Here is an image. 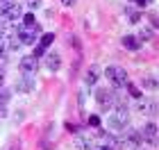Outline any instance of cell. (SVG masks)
<instances>
[{"label":"cell","mask_w":159,"mask_h":150,"mask_svg":"<svg viewBox=\"0 0 159 150\" xmlns=\"http://www.w3.org/2000/svg\"><path fill=\"white\" fill-rule=\"evenodd\" d=\"M107 77L111 80L114 87H125V84L129 82L125 68H120V66H109V68H107Z\"/></svg>","instance_id":"cell-1"},{"label":"cell","mask_w":159,"mask_h":150,"mask_svg":"<svg viewBox=\"0 0 159 150\" xmlns=\"http://www.w3.org/2000/svg\"><path fill=\"white\" fill-rule=\"evenodd\" d=\"M125 123H127V107H120L109 118V127H114V130H125Z\"/></svg>","instance_id":"cell-2"},{"label":"cell","mask_w":159,"mask_h":150,"mask_svg":"<svg viewBox=\"0 0 159 150\" xmlns=\"http://www.w3.org/2000/svg\"><path fill=\"white\" fill-rule=\"evenodd\" d=\"M96 102L102 107V109H109V107H114V91L98 89V91H96Z\"/></svg>","instance_id":"cell-3"},{"label":"cell","mask_w":159,"mask_h":150,"mask_svg":"<svg viewBox=\"0 0 159 150\" xmlns=\"http://www.w3.org/2000/svg\"><path fill=\"white\" fill-rule=\"evenodd\" d=\"M39 68V59H34L32 55H27L20 59V70H23V75H34Z\"/></svg>","instance_id":"cell-4"},{"label":"cell","mask_w":159,"mask_h":150,"mask_svg":"<svg viewBox=\"0 0 159 150\" xmlns=\"http://www.w3.org/2000/svg\"><path fill=\"white\" fill-rule=\"evenodd\" d=\"M139 137H141V141L155 143V141H157V125H155V123H148V125H143V130L139 132Z\"/></svg>","instance_id":"cell-5"},{"label":"cell","mask_w":159,"mask_h":150,"mask_svg":"<svg viewBox=\"0 0 159 150\" xmlns=\"http://www.w3.org/2000/svg\"><path fill=\"white\" fill-rule=\"evenodd\" d=\"M16 91H20V93H30V91H34V77L32 75H23L16 82Z\"/></svg>","instance_id":"cell-6"},{"label":"cell","mask_w":159,"mask_h":150,"mask_svg":"<svg viewBox=\"0 0 159 150\" xmlns=\"http://www.w3.org/2000/svg\"><path fill=\"white\" fill-rule=\"evenodd\" d=\"M46 66H48L50 70H59V68H61V57H59V52H50V55L46 57Z\"/></svg>","instance_id":"cell-7"},{"label":"cell","mask_w":159,"mask_h":150,"mask_svg":"<svg viewBox=\"0 0 159 150\" xmlns=\"http://www.w3.org/2000/svg\"><path fill=\"white\" fill-rule=\"evenodd\" d=\"M18 41H20V43H25V46H34V43H37V37H34L32 32H27V30L20 27V30H18Z\"/></svg>","instance_id":"cell-8"},{"label":"cell","mask_w":159,"mask_h":150,"mask_svg":"<svg viewBox=\"0 0 159 150\" xmlns=\"http://www.w3.org/2000/svg\"><path fill=\"white\" fill-rule=\"evenodd\" d=\"M123 48H127V50H139V48H141V41L136 39V37H123Z\"/></svg>","instance_id":"cell-9"},{"label":"cell","mask_w":159,"mask_h":150,"mask_svg":"<svg viewBox=\"0 0 159 150\" xmlns=\"http://www.w3.org/2000/svg\"><path fill=\"white\" fill-rule=\"evenodd\" d=\"M84 82L89 84V87H93V84L98 82V66H91L89 70H86V77H84Z\"/></svg>","instance_id":"cell-10"},{"label":"cell","mask_w":159,"mask_h":150,"mask_svg":"<svg viewBox=\"0 0 159 150\" xmlns=\"http://www.w3.org/2000/svg\"><path fill=\"white\" fill-rule=\"evenodd\" d=\"M52 41H55V34H43V37H41V41H39V46L41 48H48V46H52Z\"/></svg>","instance_id":"cell-11"},{"label":"cell","mask_w":159,"mask_h":150,"mask_svg":"<svg viewBox=\"0 0 159 150\" xmlns=\"http://www.w3.org/2000/svg\"><path fill=\"white\" fill-rule=\"evenodd\" d=\"M32 25H37L34 14H23V27H32Z\"/></svg>","instance_id":"cell-12"},{"label":"cell","mask_w":159,"mask_h":150,"mask_svg":"<svg viewBox=\"0 0 159 150\" xmlns=\"http://www.w3.org/2000/svg\"><path fill=\"white\" fill-rule=\"evenodd\" d=\"M125 87H127V91H129V96H132V98H141V91H139V87H134L132 82H127Z\"/></svg>","instance_id":"cell-13"},{"label":"cell","mask_w":159,"mask_h":150,"mask_svg":"<svg viewBox=\"0 0 159 150\" xmlns=\"http://www.w3.org/2000/svg\"><path fill=\"white\" fill-rule=\"evenodd\" d=\"M9 96H11V91H7V89H0V107H5V105H7Z\"/></svg>","instance_id":"cell-14"},{"label":"cell","mask_w":159,"mask_h":150,"mask_svg":"<svg viewBox=\"0 0 159 150\" xmlns=\"http://www.w3.org/2000/svg\"><path fill=\"white\" fill-rule=\"evenodd\" d=\"M143 87H146V89H155V87H157V80H155V75H148L146 80H143Z\"/></svg>","instance_id":"cell-15"},{"label":"cell","mask_w":159,"mask_h":150,"mask_svg":"<svg viewBox=\"0 0 159 150\" xmlns=\"http://www.w3.org/2000/svg\"><path fill=\"white\" fill-rule=\"evenodd\" d=\"M43 52H46V48H41V46H37V48H34V59H39V57H43Z\"/></svg>","instance_id":"cell-16"},{"label":"cell","mask_w":159,"mask_h":150,"mask_svg":"<svg viewBox=\"0 0 159 150\" xmlns=\"http://www.w3.org/2000/svg\"><path fill=\"white\" fill-rule=\"evenodd\" d=\"M89 125L98 127V125H100V118H98V116H89Z\"/></svg>","instance_id":"cell-17"},{"label":"cell","mask_w":159,"mask_h":150,"mask_svg":"<svg viewBox=\"0 0 159 150\" xmlns=\"http://www.w3.org/2000/svg\"><path fill=\"white\" fill-rule=\"evenodd\" d=\"M136 39H139V41H143V39H150V32H148V30H141V34H139Z\"/></svg>","instance_id":"cell-18"},{"label":"cell","mask_w":159,"mask_h":150,"mask_svg":"<svg viewBox=\"0 0 159 150\" xmlns=\"http://www.w3.org/2000/svg\"><path fill=\"white\" fill-rule=\"evenodd\" d=\"M132 2H134L136 7H146V2H148V0H132Z\"/></svg>","instance_id":"cell-19"},{"label":"cell","mask_w":159,"mask_h":150,"mask_svg":"<svg viewBox=\"0 0 159 150\" xmlns=\"http://www.w3.org/2000/svg\"><path fill=\"white\" fill-rule=\"evenodd\" d=\"M77 2V0H61V5H66V7H73Z\"/></svg>","instance_id":"cell-20"},{"label":"cell","mask_w":159,"mask_h":150,"mask_svg":"<svg viewBox=\"0 0 159 150\" xmlns=\"http://www.w3.org/2000/svg\"><path fill=\"white\" fill-rule=\"evenodd\" d=\"M39 5H41V0H30V7H32V9H37Z\"/></svg>","instance_id":"cell-21"},{"label":"cell","mask_w":159,"mask_h":150,"mask_svg":"<svg viewBox=\"0 0 159 150\" xmlns=\"http://www.w3.org/2000/svg\"><path fill=\"white\" fill-rule=\"evenodd\" d=\"M7 150H20V143H18V141H16V143H11L9 148H7Z\"/></svg>","instance_id":"cell-22"},{"label":"cell","mask_w":159,"mask_h":150,"mask_svg":"<svg viewBox=\"0 0 159 150\" xmlns=\"http://www.w3.org/2000/svg\"><path fill=\"white\" fill-rule=\"evenodd\" d=\"M66 130H68V132H75V130H77V127H75L73 123H66Z\"/></svg>","instance_id":"cell-23"},{"label":"cell","mask_w":159,"mask_h":150,"mask_svg":"<svg viewBox=\"0 0 159 150\" xmlns=\"http://www.w3.org/2000/svg\"><path fill=\"white\" fill-rule=\"evenodd\" d=\"M2 82H5V70L0 68V87H2Z\"/></svg>","instance_id":"cell-24"},{"label":"cell","mask_w":159,"mask_h":150,"mask_svg":"<svg viewBox=\"0 0 159 150\" xmlns=\"http://www.w3.org/2000/svg\"><path fill=\"white\" fill-rule=\"evenodd\" d=\"M9 2H14V0H0V5H9Z\"/></svg>","instance_id":"cell-25"}]
</instances>
